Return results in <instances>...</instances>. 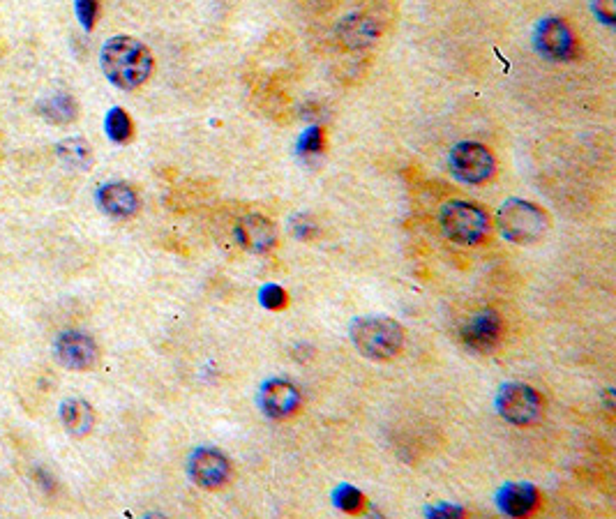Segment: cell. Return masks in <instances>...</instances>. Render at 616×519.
<instances>
[{"label": "cell", "mask_w": 616, "mask_h": 519, "mask_svg": "<svg viewBox=\"0 0 616 519\" xmlns=\"http://www.w3.org/2000/svg\"><path fill=\"white\" fill-rule=\"evenodd\" d=\"M593 12L603 24L612 26L616 21V0H593Z\"/></svg>", "instance_id": "obj_24"}, {"label": "cell", "mask_w": 616, "mask_h": 519, "mask_svg": "<svg viewBox=\"0 0 616 519\" xmlns=\"http://www.w3.org/2000/svg\"><path fill=\"white\" fill-rule=\"evenodd\" d=\"M501 335H503V321L494 310L476 312L462 328V342L476 353H490L497 349Z\"/></svg>", "instance_id": "obj_10"}, {"label": "cell", "mask_w": 616, "mask_h": 519, "mask_svg": "<svg viewBox=\"0 0 616 519\" xmlns=\"http://www.w3.org/2000/svg\"><path fill=\"white\" fill-rule=\"evenodd\" d=\"M190 476L204 490H217L231 478V464L220 450L199 448L190 457Z\"/></svg>", "instance_id": "obj_9"}, {"label": "cell", "mask_w": 616, "mask_h": 519, "mask_svg": "<svg viewBox=\"0 0 616 519\" xmlns=\"http://www.w3.org/2000/svg\"><path fill=\"white\" fill-rule=\"evenodd\" d=\"M351 342L370 360H390L402 351L404 328L393 319L365 317L353 321Z\"/></svg>", "instance_id": "obj_3"}, {"label": "cell", "mask_w": 616, "mask_h": 519, "mask_svg": "<svg viewBox=\"0 0 616 519\" xmlns=\"http://www.w3.org/2000/svg\"><path fill=\"white\" fill-rule=\"evenodd\" d=\"M97 203L111 217H132L139 210V194L127 183H107L97 190Z\"/></svg>", "instance_id": "obj_14"}, {"label": "cell", "mask_w": 616, "mask_h": 519, "mask_svg": "<svg viewBox=\"0 0 616 519\" xmlns=\"http://www.w3.org/2000/svg\"><path fill=\"white\" fill-rule=\"evenodd\" d=\"M335 503L344 513H358L360 506H363V494L351 485H340L335 492Z\"/></svg>", "instance_id": "obj_20"}, {"label": "cell", "mask_w": 616, "mask_h": 519, "mask_svg": "<svg viewBox=\"0 0 616 519\" xmlns=\"http://www.w3.org/2000/svg\"><path fill=\"white\" fill-rule=\"evenodd\" d=\"M261 409L270 418H289L300 409V390L291 381L270 379L261 388Z\"/></svg>", "instance_id": "obj_11"}, {"label": "cell", "mask_w": 616, "mask_h": 519, "mask_svg": "<svg viewBox=\"0 0 616 519\" xmlns=\"http://www.w3.org/2000/svg\"><path fill=\"white\" fill-rule=\"evenodd\" d=\"M300 153L305 155H314L321 153L323 150V130L321 127H310V130L303 132V137H300Z\"/></svg>", "instance_id": "obj_22"}, {"label": "cell", "mask_w": 616, "mask_h": 519, "mask_svg": "<svg viewBox=\"0 0 616 519\" xmlns=\"http://www.w3.org/2000/svg\"><path fill=\"white\" fill-rule=\"evenodd\" d=\"M497 222L503 236L517 245L538 243L550 231V217L545 210L524 199H508L503 203L497 213Z\"/></svg>", "instance_id": "obj_2"}, {"label": "cell", "mask_w": 616, "mask_h": 519, "mask_svg": "<svg viewBox=\"0 0 616 519\" xmlns=\"http://www.w3.org/2000/svg\"><path fill=\"white\" fill-rule=\"evenodd\" d=\"M450 171L455 173V178H460L462 183L480 185L487 183L497 171V160L490 153V148L476 141H462L453 150H450Z\"/></svg>", "instance_id": "obj_6"}, {"label": "cell", "mask_w": 616, "mask_h": 519, "mask_svg": "<svg viewBox=\"0 0 616 519\" xmlns=\"http://www.w3.org/2000/svg\"><path fill=\"white\" fill-rule=\"evenodd\" d=\"M294 233H296V238H300V240H310L314 233H317V229H314L307 220H296L294 222Z\"/></svg>", "instance_id": "obj_25"}, {"label": "cell", "mask_w": 616, "mask_h": 519, "mask_svg": "<svg viewBox=\"0 0 616 519\" xmlns=\"http://www.w3.org/2000/svg\"><path fill=\"white\" fill-rule=\"evenodd\" d=\"M497 411L510 425L529 427L543 418L545 402L527 383H508L497 395Z\"/></svg>", "instance_id": "obj_5"}, {"label": "cell", "mask_w": 616, "mask_h": 519, "mask_svg": "<svg viewBox=\"0 0 616 519\" xmlns=\"http://www.w3.org/2000/svg\"><path fill=\"white\" fill-rule=\"evenodd\" d=\"M261 303H264L268 310H282V307L287 305V291L277 287V284H268V287L261 291Z\"/></svg>", "instance_id": "obj_23"}, {"label": "cell", "mask_w": 616, "mask_h": 519, "mask_svg": "<svg viewBox=\"0 0 616 519\" xmlns=\"http://www.w3.org/2000/svg\"><path fill=\"white\" fill-rule=\"evenodd\" d=\"M74 10H77L81 26H84L86 30H93L95 21H97V12H100V0H74Z\"/></svg>", "instance_id": "obj_21"}, {"label": "cell", "mask_w": 616, "mask_h": 519, "mask_svg": "<svg viewBox=\"0 0 616 519\" xmlns=\"http://www.w3.org/2000/svg\"><path fill=\"white\" fill-rule=\"evenodd\" d=\"M56 155L60 162L72 169H88L93 162V150L86 139H65L56 146Z\"/></svg>", "instance_id": "obj_18"}, {"label": "cell", "mask_w": 616, "mask_h": 519, "mask_svg": "<svg viewBox=\"0 0 616 519\" xmlns=\"http://www.w3.org/2000/svg\"><path fill=\"white\" fill-rule=\"evenodd\" d=\"M54 353L60 365H65L67 370L74 372L93 370L97 365V358H100V351H97L93 337L81 333V330H63V333L56 337Z\"/></svg>", "instance_id": "obj_7"}, {"label": "cell", "mask_w": 616, "mask_h": 519, "mask_svg": "<svg viewBox=\"0 0 616 519\" xmlns=\"http://www.w3.org/2000/svg\"><path fill=\"white\" fill-rule=\"evenodd\" d=\"M540 494L529 483L506 485L499 492V508L510 517H527L538 508Z\"/></svg>", "instance_id": "obj_15"}, {"label": "cell", "mask_w": 616, "mask_h": 519, "mask_svg": "<svg viewBox=\"0 0 616 519\" xmlns=\"http://www.w3.org/2000/svg\"><path fill=\"white\" fill-rule=\"evenodd\" d=\"M236 238L238 243L254 254H264L273 250L277 231L275 224L264 215H247L236 224Z\"/></svg>", "instance_id": "obj_12"}, {"label": "cell", "mask_w": 616, "mask_h": 519, "mask_svg": "<svg viewBox=\"0 0 616 519\" xmlns=\"http://www.w3.org/2000/svg\"><path fill=\"white\" fill-rule=\"evenodd\" d=\"M533 42L540 54L552 60H568L577 54L575 35L566 21L559 17H547L538 21L536 33H533Z\"/></svg>", "instance_id": "obj_8"}, {"label": "cell", "mask_w": 616, "mask_h": 519, "mask_svg": "<svg viewBox=\"0 0 616 519\" xmlns=\"http://www.w3.org/2000/svg\"><path fill=\"white\" fill-rule=\"evenodd\" d=\"M40 114L56 125H67L79 116V104L72 95L56 93L40 102Z\"/></svg>", "instance_id": "obj_17"}, {"label": "cell", "mask_w": 616, "mask_h": 519, "mask_svg": "<svg viewBox=\"0 0 616 519\" xmlns=\"http://www.w3.org/2000/svg\"><path fill=\"white\" fill-rule=\"evenodd\" d=\"M102 72L120 90L144 86L153 74V54L144 42L130 35H116L102 47Z\"/></svg>", "instance_id": "obj_1"}, {"label": "cell", "mask_w": 616, "mask_h": 519, "mask_svg": "<svg viewBox=\"0 0 616 519\" xmlns=\"http://www.w3.org/2000/svg\"><path fill=\"white\" fill-rule=\"evenodd\" d=\"M60 420H63L65 430L72 436H86L90 434V430H93V425H95L93 406H90L86 400H79V397H74V400H65L63 404H60Z\"/></svg>", "instance_id": "obj_16"}, {"label": "cell", "mask_w": 616, "mask_h": 519, "mask_svg": "<svg viewBox=\"0 0 616 519\" xmlns=\"http://www.w3.org/2000/svg\"><path fill=\"white\" fill-rule=\"evenodd\" d=\"M132 118L125 114V109H111L107 116V134L114 144H127L132 139Z\"/></svg>", "instance_id": "obj_19"}, {"label": "cell", "mask_w": 616, "mask_h": 519, "mask_svg": "<svg viewBox=\"0 0 616 519\" xmlns=\"http://www.w3.org/2000/svg\"><path fill=\"white\" fill-rule=\"evenodd\" d=\"M439 222L443 233L460 245H478L490 236V215L473 201H448Z\"/></svg>", "instance_id": "obj_4"}, {"label": "cell", "mask_w": 616, "mask_h": 519, "mask_svg": "<svg viewBox=\"0 0 616 519\" xmlns=\"http://www.w3.org/2000/svg\"><path fill=\"white\" fill-rule=\"evenodd\" d=\"M337 35H340V42L347 49H365L379 40L381 28L367 14H349L337 26Z\"/></svg>", "instance_id": "obj_13"}]
</instances>
